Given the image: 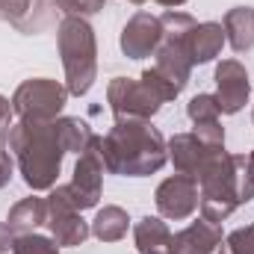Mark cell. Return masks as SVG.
<instances>
[{
  "label": "cell",
  "instance_id": "1",
  "mask_svg": "<svg viewBox=\"0 0 254 254\" xmlns=\"http://www.w3.org/2000/svg\"><path fill=\"white\" fill-rule=\"evenodd\" d=\"M9 151L18 160V169L30 190H51L63 169V139L54 122H18L6 136Z\"/></svg>",
  "mask_w": 254,
  "mask_h": 254
},
{
  "label": "cell",
  "instance_id": "2",
  "mask_svg": "<svg viewBox=\"0 0 254 254\" xmlns=\"http://www.w3.org/2000/svg\"><path fill=\"white\" fill-rule=\"evenodd\" d=\"M101 154L107 172L127 178L160 172L169 160L166 139L148 122H116V127L101 139Z\"/></svg>",
  "mask_w": 254,
  "mask_h": 254
},
{
  "label": "cell",
  "instance_id": "3",
  "mask_svg": "<svg viewBox=\"0 0 254 254\" xmlns=\"http://www.w3.org/2000/svg\"><path fill=\"white\" fill-rule=\"evenodd\" d=\"M240 163H243V154L222 151L213 160H207V166L195 175V181L201 187L198 207L207 222L219 225L240 207Z\"/></svg>",
  "mask_w": 254,
  "mask_h": 254
},
{
  "label": "cell",
  "instance_id": "4",
  "mask_svg": "<svg viewBox=\"0 0 254 254\" xmlns=\"http://www.w3.org/2000/svg\"><path fill=\"white\" fill-rule=\"evenodd\" d=\"M60 54H63L65 77H68V92L71 95H86L95 83L98 74V45L95 33L83 18L68 15L60 24Z\"/></svg>",
  "mask_w": 254,
  "mask_h": 254
},
{
  "label": "cell",
  "instance_id": "5",
  "mask_svg": "<svg viewBox=\"0 0 254 254\" xmlns=\"http://www.w3.org/2000/svg\"><path fill=\"white\" fill-rule=\"evenodd\" d=\"M222 151H225V130L219 122L195 125L192 133H178L169 142V157L178 175H190V178H195L207 166V160H213Z\"/></svg>",
  "mask_w": 254,
  "mask_h": 254
},
{
  "label": "cell",
  "instance_id": "6",
  "mask_svg": "<svg viewBox=\"0 0 254 254\" xmlns=\"http://www.w3.org/2000/svg\"><path fill=\"white\" fill-rule=\"evenodd\" d=\"M68 89L60 86L57 80H27L18 86V92L12 95V113L21 122H54L65 107Z\"/></svg>",
  "mask_w": 254,
  "mask_h": 254
},
{
  "label": "cell",
  "instance_id": "7",
  "mask_svg": "<svg viewBox=\"0 0 254 254\" xmlns=\"http://www.w3.org/2000/svg\"><path fill=\"white\" fill-rule=\"evenodd\" d=\"M104 154H101V136H92L89 148L80 154L77 166H74V178L71 184H65L60 190L65 198L77 207V210H89L98 204L101 198V184H104Z\"/></svg>",
  "mask_w": 254,
  "mask_h": 254
},
{
  "label": "cell",
  "instance_id": "8",
  "mask_svg": "<svg viewBox=\"0 0 254 254\" xmlns=\"http://www.w3.org/2000/svg\"><path fill=\"white\" fill-rule=\"evenodd\" d=\"M107 98L116 122H148L163 104V98L145 80H127V77H116L110 83Z\"/></svg>",
  "mask_w": 254,
  "mask_h": 254
},
{
  "label": "cell",
  "instance_id": "9",
  "mask_svg": "<svg viewBox=\"0 0 254 254\" xmlns=\"http://www.w3.org/2000/svg\"><path fill=\"white\" fill-rule=\"evenodd\" d=\"M48 228H51L57 246H83L89 237V225L80 219V210L65 198L60 187L48 198Z\"/></svg>",
  "mask_w": 254,
  "mask_h": 254
},
{
  "label": "cell",
  "instance_id": "10",
  "mask_svg": "<svg viewBox=\"0 0 254 254\" xmlns=\"http://www.w3.org/2000/svg\"><path fill=\"white\" fill-rule=\"evenodd\" d=\"M198 198H201L198 181L190 175H175L157 187V210H160V216L181 222V219H190L195 213Z\"/></svg>",
  "mask_w": 254,
  "mask_h": 254
},
{
  "label": "cell",
  "instance_id": "11",
  "mask_svg": "<svg viewBox=\"0 0 254 254\" xmlns=\"http://www.w3.org/2000/svg\"><path fill=\"white\" fill-rule=\"evenodd\" d=\"M160 42H163V24L151 12H136L122 33V51L130 60H142L148 54H157Z\"/></svg>",
  "mask_w": 254,
  "mask_h": 254
},
{
  "label": "cell",
  "instance_id": "12",
  "mask_svg": "<svg viewBox=\"0 0 254 254\" xmlns=\"http://www.w3.org/2000/svg\"><path fill=\"white\" fill-rule=\"evenodd\" d=\"M216 86H219V110L234 116L246 107L249 101V92H252V83H249V71L237 60H225V63L216 68Z\"/></svg>",
  "mask_w": 254,
  "mask_h": 254
},
{
  "label": "cell",
  "instance_id": "13",
  "mask_svg": "<svg viewBox=\"0 0 254 254\" xmlns=\"http://www.w3.org/2000/svg\"><path fill=\"white\" fill-rule=\"evenodd\" d=\"M222 243V231L216 222L198 219L190 228L172 237V254H213L216 246Z\"/></svg>",
  "mask_w": 254,
  "mask_h": 254
},
{
  "label": "cell",
  "instance_id": "14",
  "mask_svg": "<svg viewBox=\"0 0 254 254\" xmlns=\"http://www.w3.org/2000/svg\"><path fill=\"white\" fill-rule=\"evenodd\" d=\"M222 45H225V27L222 24H213V21L195 24L190 33H187V39H184V51H187V57H190L192 65L216 60L219 51H222Z\"/></svg>",
  "mask_w": 254,
  "mask_h": 254
},
{
  "label": "cell",
  "instance_id": "15",
  "mask_svg": "<svg viewBox=\"0 0 254 254\" xmlns=\"http://www.w3.org/2000/svg\"><path fill=\"white\" fill-rule=\"evenodd\" d=\"M178 92L190 83V71H192V63L184 51V42L178 39H163L160 48H157V65H154Z\"/></svg>",
  "mask_w": 254,
  "mask_h": 254
},
{
  "label": "cell",
  "instance_id": "16",
  "mask_svg": "<svg viewBox=\"0 0 254 254\" xmlns=\"http://www.w3.org/2000/svg\"><path fill=\"white\" fill-rule=\"evenodd\" d=\"M133 237H136V249L142 254H172V231L163 219H154V216L139 219Z\"/></svg>",
  "mask_w": 254,
  "mask_h": 254
},
{
  "label": "cell",
  "instance_id": "17",
  "mask_svg": "<svg viewBox=\"0 0 254 254\" xmlns=\"http://www.w3.org/2000/svg\"><path fill=\"white\" fill-rule=\"evenodd\" d=\"M225 36L237 54H246L254 48V9L252 6H237L225 15Z\"/></svg>",
  "mask_w": 254,
  "mask_h": 254
},
{
  "label": "cell",
  "instance_id": "18",
  "mask_svg": "<svg viewBox=\"0 0 254 254\" xmlns=\"http://www.w3.org/2000/svg\"><path fill=\"white\" fill-rule=\"evenodd\" d=\"M9 228L12 231H33L39 225H48V198H24L9 210Z\"/></svg>",
  "mask_w": 254,
  "mask_h": 254
},
{
  "label": "cell",
  "instance_id": "19",
  "mask_svg": "<svg viewBox=\"0 0 254 254\" xmlns=\"http://www.w3.org/2000/svg\"><path fill=\"white\" fill-rule=\"evenodd\" d=\"M127 225H130V219L122 207H104V210H98V216L92 222V234L101 243H119L127 234Z\"/></svg>",
  "mask_w": 254,
  "mask_h": 254
},
{
  "label": "cell",
  "instance_id": "20",
  "mask_svg": "<svg viewBox=\"0 0 254 254\" xmlns=\"http://www.w3.org/2000/svg\"><path fill=\"white\" fill-rule=\"evenodd\" d=\"M57 130H60L65 154H83V151L89 148L92 136H95V133L89 130V125L80 122V119H60V122H57Z\"/></svg>",
  "mask_w": 254,
  "mask_h": 254
},
{
  "label": "cell",
  "instance_id": "21",
  "mask_svg": "<svg viewBox=\"0 0 254 254\" xmlns=\"http://www.w3.org/2000/svg\"><path fill=\"white\" fill-rule=\"evenodd\" d=\"M187 113H190V119L195 125H213L222 116L216 95H195L190 101V107H187Z\"/></svg>",
  "mask_w": 254,
  "mask_h": 254
},
{
  "label": "cell",
  "instance_id": "22",
  "mask_svg": "<svg viewBox=\"0 0 254 254\" xmlns=\"http://www.w3.org/2000/svg\"><path fill=\"white\" fill-rule=\"evenodd\" d=\"M12 254H60V246L39 234H21L12 246Z\"/></svg>",
  "mask_w": 254,
  "mask_h": 254
},
{
  "label": "cell",
  "instance_id": "23",
  "mask_svg": "<svg viewBox=\"0 0 254 254\" xmlns=\"http://www.w3.org/2000/svg\"><path fill=\"white\" fill-rule=\"evenodd\" d=\"M222 254H254V225L234 231V234L225 240Z\"/></svg>",
  "mask_w": 254,
  "mask_h": 254
},
{
  "label": "cell",
  "instance_id": "24",
  "mask_svg": "<svg viewBox=\"0 0 254 254\" xmlns=\"http://www.w3.org/2000/svg\"><path fill=\"white\" fill-rule=\"evenodd\" d=\"M252 198H254V151L249 157L243 154V163H240V204L252 201Z\"/></svg>",
  "mask_w": 254,
  "mask_h": 254
},
{
  "label": "cell",
  "instance_id": "25",
  "mask_svg": "<svg viewBox=\"0 0 254 254\" xmlns=\"http://www.w3.org/2000/svg\"><path fill=\"white\" fill-rule=\"evenodd\" d=\"M57 6L74 15V18H83V15H95L104 9V0H57Z\"/></svg>",
  "mask_w": 254,
  "mask_h": 254
},
{
  "label": "cell",
  "instance_id": "26",
  "mask_svg": "<svg viewBox=\"0 0 254 254\" xmlns=\"http://www.w3.org/2000/svg\"><path fill=\"white\" fill-rule=\"evenodd\" d=\"M33 0H0V21H12L15 27L24 21V15L30 12Z\"/></svg>",
  "mask_w": 254,
  "mask_h": 254
},
{
  "label": "cell",
  "instance_id": "27",
  "mask_svg": "<svg viewBox=\"0 0 254 254\" xmlns=\"http://www.w3.org/2000/svg\"><path fill=\"white\" fill-rule=\"evenodd\" d=\"M15 246V231L9 228V222H0V254H6Z\"/></svg>",
  "mask_w": 254,
  "mask_h": 254
},
{
  "label": "cell",
  "instance_id": "28",
  "mask_svg": "<svg viewBox=\"0 0 254 254\" xmlns=\"http://www.w3.org/2000/svg\"><path fill=\"white\" fill-rule=\"evenodd\" d=\"M6 127H12L9 125V101L0 95V142H6V136H9Z\"/></svg>",
  "mask_w": 254,
  "mask_h": 254
},
{
  "label": "cell",
  "instance_id": "29",
  "mask_svg": "<svg viewBox=\"0 0 254 254\" xmlns=\"http://www.w3.org/2000/svg\"><path fill=\"white\" fill-rule=\"evenodd\" d=\"M12 178V157L6 151H0V187H6Z\"/></svg>",
  "mask_w": 254,
  "mask_h": 254
},
{
  "label": "cell",
  "instance_id": "30",
  "mask_svg": "<svg viewBox=\"0 0 254 254\" xmlns=\"http://www.w3.org/2000/svg\"><path fill=\"white\" fill-rule=\"evenodd\" d=\"M160 6H181V3H187V0H157Z\"/></svg>",
  "mask_w": 254,
  "mask_h": 254
},
{
  "label": "cell",
  "instance_id": "31",
  "mask_svg": "<svg viewBox=\"0 0 254 254\" xmlns=\"http://www.w3.org/2000/svg\"><path fill=\"white\" fill-rule=\"evenodd\" d=\"M130 3H133V6H142V3H145V0H130Z\"/></svg>",
  "mask_w": 254,
  "mask_h": 254
}]
</instances>
